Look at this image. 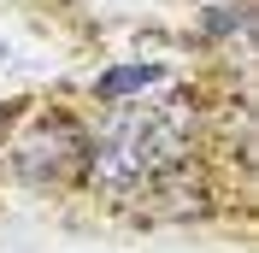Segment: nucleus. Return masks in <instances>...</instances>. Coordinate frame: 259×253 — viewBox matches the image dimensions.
Returning a JSON list of instances; mask_svg holds the SVG:
<instances>
[{
  "mask_svg": "<svg viewBox=\"0 0 259 253\" xmlns=\"http://www.w3.org/2000/svg\"><path fill=\"white\" fill-rule=\"evenodd\" d=\"M82 159H89V147H82V130L71 118H35L12 147V171L24 183H65Z\"/></svg>",
  "mask_w": 259,
  "mask_h": 253,
  "instance_id": "f03ea898",
  "label": "nucleus"
},
{
  "mask_svg": "<svg viewBox=\"0 0 259 253\" xmlns=\"http://www.w3.org/2000/svg\"><path fill=\"white\" fill-rule=\"evenodd\" d=\"M183 147H189V112L183 106H130L112 118V130L89 147V183L95 194L106 200H130V194H142L147 183L171 165H183Z\"/></svg>",
  "mask_w": 259,
  "mask_h": 253,
  "instance_id": "f257e3e1",
  "label": "nucleus"
},
{
  "mask_svg": "<svg viewBox=\"0 0 259 253\" xmlns=\"http://www.w3.org/2000/svg\"><path fill=\"white\" fill-rule=\"evenodd\" d=\"M147 82H159V65H118V71H100L95 77V95L100 100H124L136 89H147Z\"/></svg>",
  "mask_w": 259,
  "mask_h": 253,
  "instance_id": "7ed1b4c3",
  "label": "nucleus"
}]
</instances>
